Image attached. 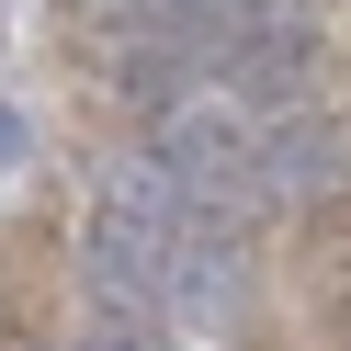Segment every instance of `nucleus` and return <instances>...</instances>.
<instances>
[{
	"mask_svg": "<svg viewBox=\"0 0 351 351\" xmlns=\"http://www.w3.org/2000/svg\"><path fill=\"white\" fill-rule=\"evenodd\" d=\"M340 170H351V147H340V125L317 102L261 114V193L272 204H317V193H340Z\"/></svg>",
	"mask_w": 351,
	"mask_h": 351,
	"instance_id": "1",
	"label": "nucleus"
}]
</instances>
